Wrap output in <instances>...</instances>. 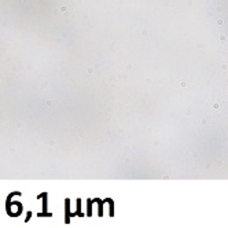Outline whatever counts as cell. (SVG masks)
<instances>
[{
  "mask_svg": "<svg viewBox=\"0 0 228 228\" xmlns=\"http://www.w3.org/2000/svg\"><path fill=\"white\" fill-rule=\"evenodd\" d=\"M221 70H227V65H221Z\"/></svg>",
  "mask_w": 228,
  "mask_h": 228,
  "instance_id": "3",
  "label": "cell"
},
{
  "mask_svg": "<svg viewBox=\"0 0 228 228\" xmlns=\"http://www.w3.org/2000/svg\"><path fill=\"white\" fill-rule=\"evenodd\" d=\"M219 39H220V40H224V39H225V36H224V35H220V36H219Z\"/></svg>",
  "mask_w": 228,
  "mask_h": 228,
  "instance_id": "2",
  "label": "cell"
},
{
  "mask_svg": "<svg viewBox=\"0 0 228 228\" xmlns=\"http://www.w3.org/2000/svg\"><path fill=\"white\" fill-rule=\"evenodd\" d=\"M224 24V21H223V19H219V21H217V25H223Z\"/></svg>",
  "mask_w": 228,
  "mask_h": 228,
  "instance_id": "1",
  "label": "cell"
}]
</instances>
